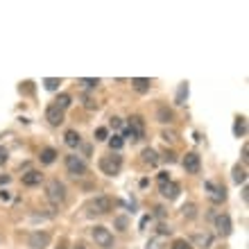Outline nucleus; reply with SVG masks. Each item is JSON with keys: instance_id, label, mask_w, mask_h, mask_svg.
<instances>
[{"instance_id": "f257e3e1", "label": "nucleus", "mask_w": 249, "mask_h": 249, "mask_svg": "<svg viewBox=\"0 0 249 249\" xmlns=\"http://www.w3.org/2000/svg\"><path fill=\"white\" fill-rule=\"evenodd\" d=\"M120 168H123V159L118 157V154H107V157H102L100 159V170L105 172V175H118L120 172Z\"/></svg>"}, {"instance_id": "f03ea898", "label": "nucleus", "mask_w": 249, "mask_h": 249, "mask_svg": "<svg viewBox=\"0 0 249 249\" xmlns=\"http://www.w3.org/2000/svg\"><path fill=\"white\" fill-rule=\"evenodd\" d=\"M86 209H89V213H91V215H105V213H109V211L113 209V202H111V197L102 195V197L91 199Z\"/></svg>"}, {"instance_id": "7ed1b4c3", "label": "nucleus", "mask_w": 249, "mask_h": 249, "mask_svg": "<svg viewBox=\"0 0 249 249\" xmlns=\"http://www.w3.org/2000/svg\"><path fill=\"white\" fill-rule=\"evenodd\" d=\"M91 236L102 249H113V236H111V231L107 229V227H93Z\"/></svg>"}, {"instance_id": "20e7f679", "label": "nucleus", "mask_w": 249, "mask_h": 249, "mask_svg": "<svg viewBox=\"0 0 249 249\" xmlns=\"http://www.w3.org/2000/svg\"><path fill=\"white\" fill-rule=\"evenodd\" d=\"M66 170L71 172L72 177H82V175H86L84 159L77 157V154H68V157H66Z\"/></svg>"}, {"instance_id": "39448f33", "label": "nucleus", "mask_w": 249, "mask_h": 249, "mask_svg": "<svg viewBox=\"0 0 249 249\" xmlns=\"http://www.w3.org/2000/svg\"><path fill=\"white\" fill-rule=\"evenodd\" d=\"M48 199L53 204H59L66 199V186L61 184V181H57V179H53L50 184H48Z\"/></svg>"}, {"instance_id": "423d86ee", "label": "nucleus", "mask_w": 249, "mask_h": 249, "mask_svg": "<svg viewBox=\"0 0 249 249\" xmlns=\"http://www.w3.org/2000/svg\"><path fill=\"white\" fill-rule=\"evenodd\" d=\"M48 243H50V233L48 231H34L30 236V247L34 249H46Z\"/></svg>"}, {"instance_id": "0eeeda50", "label": "nucleus", "mask_w": 249, "mask_h": 249, "mask_svg": "<svg viewBox=\"0 0 249 249\" xmlns=\"http://www.w3.org/2000/svg\"><path fill=\"white\" fill-rule=\"evenodd\" d=\"M181 163H184L186 172H193V175H197V172H199V165H202V163H199V157H197L195 152H188Z\"/></svg>"}, {"instance_id": "6e6552de", "label": "nucleus", "mask_w": 249, "mask_h": 249, "mask_svg": "<svg viewBox=\"0 0 249 249\" xmlns=\"http://www.w3.org/2000/svg\"><path fill=\"white\" fill-rule=\"evenodd\" d=\"M215 229L220 236H229L231 233V217L227 215V213H222V215L215 217Z\"/></svg>"}, {"instance_id": "1a4fd4ad", "label": "nucleus", "mask_w": 249, "mask_h": 249, "mask_svg": "<svg viewBox=\"0 0 249 249\" xmlns=\"http://www.w3.org/2000/svg\"><path fill=\"white\" fill-rule=\"evenodd\" d=\"M206 188L211 190V199H213V204H220L227 199V188L224 186H213L211 181H206Z\"/></svg>"}, {"instance_id": "9d476101", "label": "nucleus", "mask_w": 249, "mask_h": 249, "mask_svg": "<svg viewBox=\"0 0 249 249\" xmlns=\"http://www.w3.org/2000/svg\"><path fill=\"white\" fill-rule=\"evenodd\" d=\"M127 129L134 131V134L138 136V141H141V138H143V134H145L143 118H141V116H131V118H129V124H127Z\"/></svg>"}, {"instance_id": "9b49d317", "label": "nucleus", "mask_w": 249, "mask_h": 249, "mask_svg": "<svg viewBox=\"0 0 249 249\" xmlns=\"http://www.w3.org/2000/svg\"><path fill=\"white\" fill-rule=\"evenodd\" d=\"M46 120L50 124H61L64 123V111L61 109H57V107H48V111H46Z\"/></svg>"}, {"instance_id": "f8f14e48", "label": "nucleus", "mask_w": 249, "mask_h": 249, "mask_svg": "<svg viewBox=\"0 0 249 249\" xmlns=\"http://www.w3.org/2000/svg\"><path fill=\"white\" fill-rule=\"evenodd\" d=\"M161 195H163L165 199H175V197L179 195V186L175 184V181H168V184L161 186Z\"/></svg>"}, {"instance_id": "ddd939ff", "label": "nucleus", "mask_w": 249, "mask_h": 249, "mask_svg": "<svg viewBox=\"0 0 249 249\" xmlns=\"http://www.w3.org/2000/svg\"><path fill=\"white\" fill-rule=\"evenodd\" d=\"M41 181H43V175L36 170H30L27 175H23V184L25 186H39Z\"/></svg>"}, {"instance_id": "4468645a", "label": "nucleus", "mask_w": 249, "mask_h": 249, "mask_svg": "<svg viewBox=\"0 0 249 249\" xmlns=\"http://www.w3.org/2000/svg\"><path fill=\"white\" fill-rule=\"evenodd\" d=\"M39 159H41V163H43V165L54 163V159H57V150H53V147H46V150H41Z\"/></svg>"}, {"instance_id": "2eb2a0df", "label": "nucleus", "mask_w": 249, "mask_h": 249, "mask_svg": "<svg viewBox=\"0 0 249 249\" xmlns=\"http://www.w3.org/2000/svg\"><path fill=\"white\" fill-rule=\"evenodd\" d=\"M64 141H66V145H68V147H77L79 143H82V138H79V134L75 129H68L64 134Z\"/></svg>"}, {"instance_id": "dca6fc26", "label": "nucleus", "mask_w": 249, "mask_h": 249, "mask_svg": "<svg viewBox=\"0 0 249 249\" xmlns=\"http://www.w3.org/2000/svg\"><path fill=\"white\" fill-rule=\"evenodd\" d=\"M233 134H236L238 138H243L245 134H247V118L238 116V118H236V124H233Z\"/></svg>"}, {"instance_id": "f3484780", "label": "nucleus", "mask_w": 249, "mask_h": 249, "mask_svg": "<svg viewBox=\"0 0 249 249\" xmlns=\"http://www.w3.org/2000/svg\"><path fill=\"white\" fill-rule=\"evenodd\" d=\"M131 86H134L138 93H147V91H150V79L136 77V79H131Z\"/></svg>"}, {"instance_id": "a211bd4d", "label": "nucleus", "mask_w": 249, "mask_h": 249, "mask_svg": "<svg viewBox=\"0 0 249 249\" xmlns=\"http://www.w3.org/2000/svg\"><path fill=\"white\" fill-rule=\"evenodd\" d=\"M143 161L147 165H157L159 163V154L152 147H147V150H143Z\"/></svg>"}, {"instance_id": "6ab92c4d", "label": "nucleus", "mask_w": 249, "mask_h": 249, "mask_svg": "<svg viewBox=\"0 0 249 249\" xmlns=\"http://www.w3.org/2000/svg\"><path fill=\"white\" fill-rule=\"evenodd\" d=\"M54 107H57V109H61V111H64L66 107H71V95H68V93H61L59 98L54 100Z\"/></svg>"}, {"instance_id": "aec40b11", "label": "nucleus", "mask_w": 249, "mask_h": 249, "mask_svg": "<svg viewBox=\"0 0 249 249\" xmlns=\"http://www.w3.org/2000/svg\"><path fill=\"white\" fill-rule=\"evenodd\" d=\"M245 179H247V170L240 168V165H236V168H233V181H236V184H245Z\"/></svg>"}, {"instance_id": "412c9836", "label": "nucleus", "mask_w": 249, "mask_h": 249, "mask_svg": "<svg viewBox=\"0 0 249 249\" xmlns=\"http://www.w3.org/2000/svg\"><path fill=\"white\" fill-rule=\"evenodd\" d=\"M123 145H124L123 136H111V138H109V147H111V152H118Z\"/></svg>"}, {"instance_id": "4be33fe9", "label": "nucleus", "mask_w": 249, "mask_h": 249, "mask_svg": "<svg viewBox=\"0 0 249 249\" xmlns=\"http://www.w3.org/2000/svg\"><path fill=\"white\" fill-rule=\"evenodd\" d=\"M159 120H161V123H172V111L165 109V107H161V109H159Z\"/></svg>"}, {"instance_id": "5701e85b", "label": "nucleus", "mask_w": 249, "mask_h": 249, "mask_svg": "<svg viewBox=\"0 0 249 249\" xmlns=\"http://www.w3.org/2000/svg\"><path fill=\"white\" fill-rule=\"evenodd\" d=\"M43 84H46V89H48V91H57V89H59V84H61V82H59V79H57V77H48V79H43Z\"/></svg>"}, {"instance_id": "b1692460", "label": "nucleus", "mask_w": 249, "mask_h": 249, "mask_svg": "<svg viewBox=\"0 0 249 249\" xmlns=\"http://www.w3.org/2000/svg\"><path fill=\"white\" fill-rule=\"evenodd\" d=\"M186 95H188V84H181L179 86V91H177V100H175V102H177V105H184Z\"/></svg>"}, {"instance_id": "393cba45", "label": "nucleus", "mask_w": 249, "mask_h": 249, "mask_svg": "<svg viewBox=\"0 0 249 249\" xmlns=\"http://www.w3.org/2000/svg\"><path fill=\"white\" fill-rule=\"evenodd\" d=\"M109 138V131H107V127H100V129H95V141H107Z\"/></svg>"}, {"instance_id": "a878e982", "label": "nucleus", "mask_w": 249, "mask_h": 249, "mask_svg": "<svg viewBox=\"0 0 249 249\" xmlns=\"http://www.w3.org/2000/svg\"><path fill=\"white\" fill-rule=\"evenodd\" d=\"M79 84H84V86H89V89H93V86H98V84H100V79L84 77V79H79Z\"/></svg>"}, {"instance_id": "bb28decb", "label": "nucleus", "mask_w": 249, "mask_h": 249, "mask_svg": "<svg viewBox=\"0 0 249 249\" xmlns=\"http://www.w3.org/2000/svg\"><path fill=\"white\" fill-rule=\"evenodd\" d=\"M172 249H193L190 247L188 240H175V245H172Z\"/></svg>"}, {"instance_id": "cd10ccee", "label": "nucleus", "mask_w": 249, "mask_h": 249, "mask_svg": "<svg viewBox=\"0 0 249 249\" xmlns=\"http://www.w3.org/2000/svg\"><path fill=\"white\" fill-rule=\"evenodd\" d=\"M193 240H195V243H199V245H204V247H209V245H211V236H195Z\"/></svg>"}, {"instance_id": "c85d7f7f", "label": "nucleus", "mask_w": 249, "mask_h": 249, "mask_svg": "<svg viewBox=\"0 0 249 249\" xmlns=\"http://www.w3.org/2000/svg\"><path fill=\"white\" fill-rule=\"evenodd\" d=\"M145 249H163V247H161V238H154V240H150Z\"/></svg>"}, {"instance_id": "c756f323", "label": "nucleus", "mask_w": 249, "mask_h": 249, "mask_svg": "<svg viewBox=\"0 0 249 249\" xmlns=\"http://www.w3.org/2000/svg\"><path fill=\"white\" fill-rule=\"evenodd\" d=\"M7 159H9V152H7V150H5V147H2V145H0V165L5 163Z\"/></svg>"}, {"instance_id": "7c9ffc66", "label": "nucleus", "mask_w": 249, "mask_h": 249, "mask_svg": "<svg viewBox=\"0 0 249 249\" xmlns=\"http://www.w3.org/2000/svg\"><path fill=\"white\" fill-rule=\"evenodd\" d=\"M184 215H188V217H193V215H195V206H193V204H188V206H184Z\"/></svg>"}, {"instance_id": "2f4dec72", "label": "nucleus", "mask_w": 249, "mask_h": 249, "mask_svg": "<svg viewBox=\"0 0 249 249\" xmlns=\"http://www.w3.org/2000/svg\"><path fill=\"white\" fill-rule=\"evenodd\" d=\"M116 227H118L120 231H124V227H127V217H118V220H116Z\"/></svg>"}, {"instance_id": "473e14b6", "label": "nucleus", "mask_w": 249, "mask_h": 249, "mask_svg": "<svg viewBox=\"0 0 249 249\" xmlns=\"http://www.w3.org/2000/svg\"><path fill=\"white\" fill-rule=\"evenodd\" d=\"M168 181H170V177H168V172H161V175H159V184L163 186V184H168Z\"/></svg>"}, {"instance_id": "72a5a7b5", "label": "nucleus", "mask_w": 249, "mask_h": 249, "mask_svg": "<svg viewBox=\"0 0 249 249\" xmlns=\"http://www.w3.org/2000/svg\"><path fill=\"white\" fill-rule=\"evenodd\" d=\"M111 127H113V129H120V127H123V120H120V118H111Z\"/></svg>"}, {"instance_id": "f704fd0d", "label": "nucleus", "mask_w": 249, "mask_h": 249, "mask_svg": "<svg viewBox=\"0 0 249 249\" xmlns=\"http://www.w3.org/2000/svg\"><path fill=\"white\" fill-rule=\"evenodd\" d=\"M175 134H172V131H163V141H175Z\"/></svg>"}, {"instance_id": "c9c22d12", "label": "nucleus", "mask_w": 249, "mask_h": 249, "mask_svg": "<svg viewBox=\"0 0 249 249\" xmlns=\"http://www.w3.org/2000/svg\"><path fill=\"white\" fill-rule=\"evenodd\" d=\"M9 193H7V190H0V199H2V202H7V199H9Z\"/></svg>"}, {"instance_id": "e433bc0d", "label": "nucleus", "mask_w": 249, "mask_h": 249, "mask_svg": "<svg viewBox=\"0 0 249 249\" xmlns=\"http://www.w3.org/2000/svg\"><path fill=\"white\" fill-rule=\"evenodd\" d=\"M9 184V175H0V186Z\"/></svg>"}, {"instance_id": "4c0bfd02", "label": "nucleus", "mask_w": 249, "mask_h": 249, "mask_svg": "<svg viewBox=\"0 0 249 249\" xmlns=\"http://www.w3.org/2000/svg\"><path fill=\"white\" fill-rule=\"evenodd\" d=\"M247 154H249V147L245 145V147H243V159H245V161H247Z\"/></svg>"}, {"instance_id": "58836bf2", "label": "nucleus", "mask_w": 249, "mask_h": 249, "mask_svg": "<svg viewBox=\"0 0 249 249\" xmlns=\"http://www.w3.org/2000/svg\"><path fill=\"white\" fill-rule=\"evenodd\" d=\"M59 249H66V247H59Z\"/></svg>"}]
</instances>
